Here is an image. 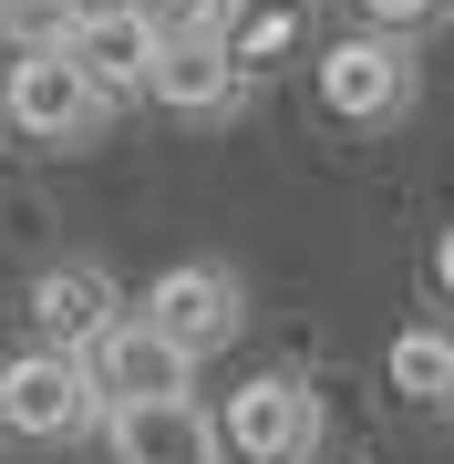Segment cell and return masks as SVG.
<instances>
[{
    "label": "cell",
    "instance_id": "6da1fadb",
    "mask_svg": "<svg viewBox=\"0 0 454 464\" xmlns=\"http://www.w3.org/2000/svg\"><path fill=\"white\" fill-rule=\"evenodd\" d=\"M83 423H103V392H93V372L72 362V351H21V362H0V433H21V444H72Z\"/></svg>",
    "mask_w": 454,
    "mask_h": 464
},
{
    "label": "cell",
    "instance_id": "7a4b0ae2",
    "mask_svg": "<svg viewBox=\"0 0 454 464\" xmlns=\"http://www.w3.org/2000/svg\"><path fill=\"white\" fill-rule=\"evenodd\" d=\"M217 433H227L237 464H310V444H320V392H310L300 372H258V382L227 392Z\"/></svg>",
    "mask_w": 454,
    "mask_h": 464
},
{
    "label": "cell",
    "instance_id": "3957f363",
    "mask_svg": "<svg viewBox=\"0 0 454 464\" xmlns=\"http://www.w3.org/2000/svg\"><path fill=\"white\" fill-rule=\"evenodd\" d=\"M83 372H93V392H103V413H135V402H197L186 382H197V362L155 331V320H114L93 351H83Z\"/></svg>",
    "mask_w": 454,
    "mask_h": 464
},
{
    "label": "cell",
    "instance_id": "277c9868",
    "mask_svg": "<svg viewBox=\"0 0 454 464\" xmlns=\"http://www.w3.org/2000/svg\"><path fill=\"white\" fill-rule=\"evenodd\" d=\"M320 103H331L341 124H392L413 103V52L403 32H352L320 52Z\"/></svg>",
    "mask_w": 454,
    "mask_h": 464
},
{
    "label": "cell",
    "instance_id": "5b68a950",
    "mask_svg": "<svg viewBox=\"0 0 454 464\" xmlns=\"http://www.w3.org/2000/svg\"><path fill=\"white\" fill-rule=\"evenodd\" d=\"M0 93H11V134H32V145H83L103 124V93L83 83L72 52H21V63L0 72Z\"/></svg>",
    "mask_w": 454,
    "mask_h": 464
},
{
    "label": "cell",
    "instance_id": "8992f818",
    "mask_svg": "<svg viewBox=\"0 0 454 464\" xmlns=\"http://www.w3.org/2000/svg\"><path fill=\"white\" fill-rule=\"evenodd\" d=\"M145 320L186 351V362H207V351H227V341H237L248 299H237V279H227L217 258H186V268H166V279L145 289Z\"/></svg>",
    "mask_w": 454,
    "mask_h": 464
},
{
    "label": "cell",
    "instance_id": "52a82bcc",
    "mask_svg": "<svg viewBox=\"0 0 454 464\" xmlns=\"http://www.w3.org/2000/svg\"><path fill=\"white\" fill-rule=\"evenodd\" d=\"M114 320H124V310H114V279H103L93 258H63V268L32 279V331H42V351H72V362H83Z\"/></svg>",
    "mask_w": 454,
    "mask_h": 464
},
{
    "label": "cell",
    "instance_id": "ba28073f",
    "mask_svg": "<svg viewBox=\"0 0 454 464\" xmlns=\"http://www.w3.org/2000/svg\"><path fill=\"white\" fill-rule=\"evenodd\" d=\"M63 52L83 63V83H93L103 103H124V93H155V52H166V42H155L145 11H83Z\"/></svg>",
    "mask_w": 454,
    "mask_h": 464
},
{
    "label": "cell",
    "instance_id": "9c48e42d",
    "mask_svg": "<svg viewBox=\"0 0 454 464\" xmlns=\"http://www.w3.org/2000/svg\"><path fill=\"white\" fill-rule=\"evenodd\" d=\"M114 464H227V433L207 402H135V413H103Z\"/></svg>",
    "mask_w": 454,
    "mask_h": 464
},
{
    "label": "cell",
    "instance_id": "30bf717a",
    "mask_svg": "<svg viewBox=\"0 0 454 464\" xmlns=\"http://www.w3.org/2000/svg\"><path fill=\"white\" fill-rule=\"evenodd\" d=\"M237 93H248V63H237L227 32H197V42L155 52V103H166V114H227Z\"/></svg>",
    "mask_w": 454,
    "mask_h": 464
},
{
    "label": "cell",
    "instance_id": "8fae6325",
    "mask_svg": "<svg viewBox=\"0 0 454 464\" xmlns=\"http://www.w3.org/2000/svg\"><path fill=\"white\" fill-rule=\"evenodd\" d=\"M382 372H392L403 402H454V331H403Z\"/></svg>",
    "mask_w": 454,
    "mask_h": 464
},
{
    "label": "cell",
    "instance_id": "7c38bea8",
    "mask_svg": "<svg viewBox=\"0 0 454 464\" xmlns=\"http://www.w3.org/2000/svg\"><path fill=\"white\" fill-rule=\"evenodd\" d=\"M155 42H197V32H227V0H145Z\"/></svg>",
    "mask_w": 454,
    "mask_h": 464
},
{
    "label": "cell",
    "instance_id": "4fadbf2b",
    "mask_svg": "<svg viewBox=\"0 0 454 464\" xmlns=\"http://www.w3.org/2000/svg\"><path fill=\"white\" fill-rule=\"evenodd\" d=\"M289 32H300L289 11H258L248 32H237V63H269V52H289Z\"/></svg>",
    "mask_w": 454,
    "mask_h": 464
},
{
    "label": "cell",
    "instance_id": "5bb4252c",
    "mask_svg": "<svg viewBox=\"0 0 454 464\" xmlns=\"http://www.w3.org/2000/svg\"><path fill=\"white\" fill-rule=\"evenodd\" d=\"M362 11H372V32H413V21H434L444 0H362Z\"/></svg>",
    "mask_w": 454,
    "mask_h": 464
},
{
    "label": "cell",
    "instance_id": "9a60e30c",
    "mask_svg": "<svg viewBox=\"0 0 454 464\" xmlns=\"http://www.w3.org/2000/svg\"><path fill=\"white\" fill-rule=\"evenodd\" d=\"M434 279H444V289H454V227H444V248H434Z\"/></svg>",
    "mask_w": 454,
    "mask_h": 464
},
{
    "label": "cell",
    "instance_id": "2e32d148",
    "mask_svg": "<svg viewBox=\"0 0 454 464\" xmlns=\"http://www.w3.org/2000/svg\"><path fill=\"white\" fill-rule=\"evenodd\" d=\"M72 11H145V0H72Z\"/></svg>",
    "mask_w": 454,
    "mask_h": 464
},
{
    "label": "cell",
    "instance_id": "e0dca14e",
    "mask_svg": "<svg viewBox=\"0 0 454 464\" xmlns=\"http://www.w3.org/2000/svg\"><path fill=\"white\" fill-rule=\"evenodd\" d=\"M0 124H11V93H0Z\"/></svg>",
    "mask_w": 454,
    "mask_h": 464
},
{
    "label": "cell",
    "instance_id": "ac0fdd59",
    "mask_svg": "<svg viewBox=\"0 0 454 464\" xmlns=\"http://www.w3.org/2000/svg\"><path fill=\"white\" fill-rule=\"evenodd\" d=\"M0 21H11V0H0Z\"/></svg>",
    "mask_w": 454,
    "mask_h": 464
}]
</instances>
